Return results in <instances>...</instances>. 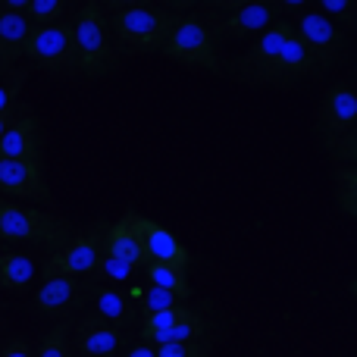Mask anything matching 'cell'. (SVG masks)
<instances>
[{
  "label": "cell",
  "instance_id": "cell-31",
  "mask_svg": "<svg viewBox=\"0 0 357 357\" xmlns=\"http://www.w3.org/2000/svg\"><path fill=\"white\" fill-rule=\"evenodd\" d=\"M0 357H35V348H31L29 339L22 335H13L3 348H0Z\"/></svg>",
  "mask_w": 357,
  "mask_h": 357
},
{
  "label": "cell",
  "instance_id": "cell-33",
  "mask_svg": "<svg viewBox=\"0 0 357 357\" xmlns=\"http://www.w3.org/2000/svg\"><path fill=\"white\" fill-rule=\"evenodd\" d=\"M151 0H98V6L104 13H119V10H132V6H148Z\"/></svg>",
  "mask_w": 357,
  "mask_h": 357
},
{
  "label": "cell",
  "instance_id": "cell-10",
  "mask_svg": "<svg viewBox=\"0 0 357 357\" xmlns=\"http://www.w3.org/2000/svg\"><path fill=\"white\" fill-rule=\"evenodd\" d=\"M129 220H132V226H135L138 238H142V248H144V254H148V264L157 260V264H169V266H178V270H188L191 266V251L169 232L167 226L135 213V210H129Z\"/></svg>",
  "mask_w": 357,
  "mask_h": 357
},
{
  "label": "cell",
  "instance_id": "cell-36",
  "mask_svg": "<svg viewBox=\"0 0 357 357\" xmlns=\"http://www.w3.org/2000/svg\"><path fill=\"white\" fill-rule=\"evenodd\" d=\"M123 357H154V345H148V342H142V345L129 348Z\"/></svg>",
  "mask_w": 357,
  "mask_h": 357
},
{
  "label": "cell",
  "instance_id": "cell-28",
  "mask_svg": "<svg viewBox=\"0 0 357 357\" xmlns=\"http://www.w3.org/2000/svg\"><path fill=\"white\" fill-rule=\"evenodd\" d=\"M176 304H182V301H178L173 291L157 289V285H148V289L142 291L138 310H144V314H154V310H169V307H176Z\"/></svg>",
  "mask_w": 357,
  "mask_h": 357
},
{
  "label": "cell",
  "instance_id": "cell-35",
  "mask_svg": "<svg viewBox=\"0 0 357 357\" xmlns=\"http://www.w3.org/2000/svg\"><path fill=\"white\" fill-rule=\"evenodd\" d=\"M207 6L213 10H238V6H248V3H260V0H204Z\"/></svg>",
  "mask_w": 357,
  "mask_h": 357
},
{
  "label": "cell",
  "instance_id": "cell-9",
  "mask_svg": "<svg viewBox=\"0 0 357 357\" xmlns=\"http://www.w3.org/2000/svg\"><path fill=\"white\" fill-rule=\"evenodd\" d=\"M0 195L35 204L54 201L41 160H13V157H0Z\"/></svg>",
  "mask_w": 357,
  "mask_h": 357
},
{
  "label": "cell",
  "instance_id": "cell-7",
  "mask_svg": "<svg viewBox=\"0 0 357 357\" xmlns=\"http://www.w3.org/2000/svg\"><path fill=\"white\" fill-rule=\"evenodd\" d=\"M291 22H282V19H273L264 31L257 35V41L248 47V54H241L235 60V75L248 85H260L266 75V69L273 66V60L279 56V50L285 47V41L291 38Z\"/></svg>",
  "mask_w": 357,
  "mask_h": 357
},
{
  "label": "cell",
  "instance_id": "cell-2",
  "mask_svg": "<svg viewBox=\"0 0 357 357\" xmlns=\"http://www.w3.org/2000/svg\"><path fill=\"white\" fill-rule=\"evenodd\" d=\"M176 22H178V13L154 10V6H132V10H119L107 16L113 41L123 50H129V54L160 50Z\"/></svg>",
  "mask_w": 357,
  "mask_h": 357
},
{
  "label": "cell",
  "instance_id": "cell-6",
  "mask_svg": "<svg viewBox=\"0 0 357 357\" xmlns=\"http://www.w3.org/2000/svg\"><path fill=\"white\" fill-rule=\"evenodd\" d=\"M291 29L317 60V69H329L345 56V31L323 13H295Z\"/></svg>",
  "mask_w": 357,
  "mask_h": 357
},
{
  "label": "cell",
  "instance_id": "cell-8",
  "mask_svg": "<svg viewBox=\"0 0 357 357\" xmlns=\"http://www.w3.org/2000/svg\"><path fill=\"white\" fill-rule=\"evenodd\" d=\"M98 260H100V232H85V235H75V238L63 241L47 260H44V279H54V276H91L98 270Z\"/></svg>",
  "mask_w": 357,
  "mask_h": 357
},
{
  "label": "cell",
  "instance_id": "cell-17",
  "mask_svg": "<svg viewBox=\"0 0 357 357\" xmlns=\"http://www.w3.org/2000/svg\"><path fill=\"white\" fill-rule=\"evenodd\" d=\"M44 154V129L35 113L19 116L10 129L0 135V157L13 160H41Z\"/></svg>",
  "mask_w": 357,
  "mask_h": 357
},
{
  "label": "cell",
  "instance_id": "cell-4",
  "mask_svg": "<svg viewBox=\"0 0 357 357\" xmlns=\"http://www.w3.org/2000/svg\"><path fill=\"white\" fill-rule=\"evenodd\" d=\"M22 56L31 60L38 69L56 79H73L75 69V47H73V22H50V25H31L29 38L22 44Z\"/></svg>",
  "mask_w": 357,
  "mask_h": 357
},
{
  "label": "cell",
  "instance_id": "cell-29",
  "mask_svg": "<svg viewBox=\"0 0 357 357\" xmlns=\"http://www.w3.org/2000/svg\"><path fill=\"white\" fill-rule=\"evenodd\" d=\"M207 342H163L154 345V357H207Z\"/></svg>",
  "mask_w": 357,
  "mask_h": 357
},
{
  "label": "cell",
  "instance_id": "cell-15",
  "mask_svg": "<svg viewBox=\"0 0 357 357\" xmlns=\"http://www.w3.org/2000/svg\"><path fill=\"white\" fill-rule=\"evenodd\" d=\"M100 254L119 260V264L132 266V270H142L148 266V254L142 248V238H138L135 226H132L129 213L119 216L110 226H100Z\"/></svg>",
  "mask_w": 357,
  "mask_h": 357
},
{
  "label": "cell",
  "instance_id": "cell-30",
  "mask_svg": "<svg viewBox=\"0 0 357 357\" xmlns=\"http://www.w3.org/2000/svg\"><path fill=\"white\" fill-rule=\"evenodd\" d=\"M98 276H104V279H110V282H129L132 276H135V270L132 266H126V264H119V260H113V257H107V254H100V260H98Z\"/></svg>",
  "mask_w": 357,
  "mask_h": 357
},
{
  "label": "cell",
  "instance_id": "cell-32",
  "mask_svg": "<svg viewBox=\"0 0 357 357\" xmlns=\"http://www.w3.org/2000/svg\"><path fill=\"white\" fill-rule=\"evenodd\" d=\"M25 113H31V107L29 104H19V100H16V104H10L6 110H0V135H3V132L10 129L19 116H25Z\"/></svg>",
  "mask_w": 357,
  "mask_h": 357
},
{
  "label": "cell",
  "instance_id": "cell-26",
  "mask_svg": "<svg viewBox=\"0 0 357 357\" xmlns=\"http://www.w3.org/2000/svg\"><path fill=\"white\" fill-rule=\"evenodd\" d=\"M320 142H323V151H326L335 163L357 160V129L345 132V135H326V138H320Z\"/></svg>",
  "mask_w": 357,
  "mask_h": 357
},
{
  "label": "cell",
  "instance_id": "cell-12",
  "mask_svg": "<svg viewBox=\"0 0 357 357\" xmlns=\"http://www.w3.org/2000/svg\"><path fill=\"white\" fill-rule=\"evenodd\" d=\"M357 126V91L351 82H339V85L326 88L320 107H317V132L320 138L326 135H345L354 132Z\"/></svg>",
  "mask_w": 357,
  "mask_h": 357
},
{
  "label": "cell",
  "instance_id": "cell-34",
  "mask_svg": "<svg viewBox=\"0 0 357 357\" xmlns=\"http://www.w3.org/2000/svg\"><path fill=\"white\" fill-rule=\"evenodd\" d=\"M19 88H22V85H19V82H13V85H0V110H6V107H10V104H16V98H19Z\"/></svg>",
  "mask_w": 357,
  "mask_h": 357
},
{
  "label": "cell",
  "instance_id": "cell-39",
  "mask_svg": "<svg viewBox=\"0 0 357 357\" xmlns=\"http://www.w3.org/2000/svg\"><path fill=\"white\" fill-rule=\"evenodd\" d=\"M163 6H169L173 13H178V10H188V6H195L197 0H160Z\"/></svg>",
  "mask_w": 357,
  "mask_h": 357
},
{
  "label": "cell",
  "instance_id": "cell-27",
  "mask_svg": "<svg viewBox=\"0 0 357 357\" xmlns=\"http://www.w3.org/2000/svg\"><path fill=\"white\" fill-rule=\"evenodd\" d=\"M35 357H69V323H56L54 329H47Z\"/></svg>",
  "mask_w": 357,
  "mask_h": 357
},
{
  "label": "cell",
  "instance_id": "cell-38",
  "mask_svg": "<svg viewBox=\"0 0 357 357\" xmlns=\"http://www.w3.org/2000/svg\"><path fill=\"white\" fill-rule=\"evenodd\" d=\"M29 0H0V10H13V13H25Z\"/></svg>",
  "mask_w": 357,
  "mask_h": 357
},
{
  "label": "cell",
  "instance_id": "cell-37",
  "mask_svg": "<svg viewBox=\"0 0 357 357\" xmlns=\"http://www.w3.org/2000/svg\"><path fill=\"white\" fill-rule=\"evenodd\" d=\"M273 6H285V10H301V6L314 3V0H270Z\"/></svg>",
  "mask_w": 357,
  "mask_h": 357
},
{
  "label": "cell",
  "instance_id": "cell-20",
  "mask_svg": "<svg viewBox=\"0 0 357 357\" xmlns=\"http://www.w3.org/2000/svg\"><path fill=\"white\" fill-rule=\"evenodd\" d=\"M35 276V260L25 257L19 251L0 254V289L6 291H22Z\"/></svg>",
  "mask_w": 357,
  "mask_h": 357
},
{
  "label": "cell",
  "instance_id": "cell-24",
  "mask_svg": "<svg viewBox=\"0 0 357 357\" xmlns=\"http://www.w3.org/2000/svg\"><path fill=\"white\" fill-rule=\"evenodd\" d=\"M320 13L326 19H333L342 31H354L357 29V0H317Z\"/></svg>",
  "mask_w": 357,
  "mask_h": 357
},
{
  "label": "cell",
  "instance_id": "cell-18",
  "mask_svg": "<svg viewBox=\"0 0 357 357\" xmlns=\"http://www.w3.org/2000/svg\"><path fill=\"white\" fill-rule=\"evenodd\" d=\"M88 301H94V317H100V320L113 323V326L126 329L132 326V320H135V304L126 298L123 289H110V285H94L91 282V298Z\"/></svg>",
  "mask_w": 357,
  "mask_h": 357
},
{
  "label": "cell",
  "instance_id": "cell-11",
  "mask_svg": "<svg viewBox=\"0 0 357 357\" xmlns=\"http://www.w3.org/2000/svg\"><path fill=\"white\" fill-rule=\"evenodd\" d=\"M91 298V282H82L75 276L44 279L35 291V310L44 317H69L82 310Z\"/></svg>",
  "mask_w": 357,
  "mask_h": 357
},
{
  "label": "cell",
  "instance_id": "cell-13",
  "mask_svg": "<svg viewBox=\"0 0 357 357\" xmlns=\"http://www.w3.org/2000/svg\"><path fill=\"white\" fill-rule=\"evenodd\" d=\"M276 6L270 0H260V3H248L238 6V10H229L222 19H216L210 29V38L213 41H245L251 35H260L266 25L276 19Z\"/></svg>",
  "mask_w": 357,
  "mask_h": 357
},
{
  "label": "cell",
  "instance_id": "cell-23",
  "mask_svg": "<svg viewBox=\"0 0 357 357\" xmlns=\"http://www.w3.org/2000/svg\"><path fill=\"white\" fill-rule=\"evenodd\" d=\"M144 273H148V282L157 285V289H167L173 291L178 301H185V298L191 295V285H188V276H185V270H178V266H169V264H157V260H151L148 266H144Z\"/></svg>",
  "mask_w": 357,
  "mask_h": 357
},
{
  "label": "cell",
  "instance_id": "cell-25",
  "mask_svg": "<svg viewBox=\"0 0 357 357\" xmlns=\"http://www.w3.org/2000/svg\"><path fill=\"white\" fill-rule=\"evenodd\" d=\"M69 0H29L25 6V19L31 25H50V22H60L63 13H66Z\"/></svg>",
  "mask_w": 357,
  "mask_h": 357
},
{
  "label": "cell",
  "instance_id": "cell-21",
  "mask_svg": "<svg viewBox=\"0 0 357 357\" xmlns=\"http://www.w3.org/2000/svg\"><path fill=\"white\" fill-rule=\"evenodd\" d=\"M333 178H335V207L342 210V216L354 220L357 216V167L354 163H335Z\"/></svg>",
  "mask_w": 357,
  "mask_h": 357
},
{
  "label": "cell",
  "instance_id": "cell-14",
  "mask_svg": "<svg viewBox=\"0 0 357 357\" xmlns=\"http://www.w3.org/2000/svg\"><path fill=\"white\" fill-rule=\"evenodd\" d=\"M314 73H320V69H317V60L310 56V50L304 47L301 38L291 31V38L285 41V47L279 50V56L273 60V66L266 69V75H264L260 85L289 88V85H295V82L307 79V75H314Z\"/></svg>",
  "mask_w": 357,
  "mask_h": 357
},
{
  "label": "cell",
  "instance_id": "cell-16",
  "mask_svg": "<svg viewBox=\"0 0 357 357\" xmlns=\"http://www.w3.org/2000/svg\"><path fill=\"white\" fill-rule=\"evenodd\" d=\"M75 348L85 357H116L126 345V329L113 326V323L100 320V317L88 314L75 326Z\"/></svg>",
  "mask_w": 357,
  "mask_h": 357
},
{
  "label": "cell",
  "instance_id": "cell-40",
  "mask_svg": "<svg viewBox=\"0 0 357 357\" xmlns=\"http://www.w3.org/2000/svg\"><path fill=\"white\" fill-rule=\"evenodd\" d=\"M3 69H6V66H3V63H0V73H3Z\"/></svg>",
  "mask_w": 357,
  "mask_h": 357
},
{
  "label": "cell",
  "instance_id": "cell-5",
  "mask_svg": "<svg viewBox=\"0 0 357 357\" xmlns=\"http://www.w3.org/2000/svg\"><path fill=\"white\" fill-rule=\"evenodd\" d=\"M163 56L173 63L191 69H204V73H222V60L216 41L210 38V29L195 16H178L169 38L163 41Z\"/></svg>",
  "mask_w": 357,
  "mask_h": 357
},
{
  "label": "cell",
  "instance_id": "cell-22",
  "mask_svg": "<svg viewBox=\"0 0 357 357\" xmlns=\"http://www.w3.org/2000/svg\"><path fill=\"white\" fill-rule=\"evenodd\" d=\"M204 335H207V320H204V314L195 307H188V304H182L176 314V323L169 326V333L163 342H204Z\"/></svg>",
  "mask_w": 357,
  "mask_h": 357
},
{
  "label": "cell",
  "instance_id": "cell-1",
  "mask_svg": "<svg viewBox=\"0 0 357 357\" xmlns=\"http://www.w3.org/2000/svg\"><path fill=\"white\" fill-rule=\"evenodd\" d=\"M73 47H75V69L79 75L100 79L116 69V47L107 25V13L98 6V0H88L73 22Z\"/></svg>",
  "mask_w": 357,
  "mask_h": 357
},
{
  "label": "cell",
  "instance_id": "cell-19",
  "mask_svg": "<svg viewBox=\"0 0 357 357\" xmlns=\"http://www.w3.org/2000/svg\"><path fill=\"white\" fill-rule=\"evenodd\" d=\"M31 31V22L25 19V13L0 10V63L10 66L22 56V44Z\"/></svg>",
  "mask_w": 357,
  "mask_h": 357
},
{
  "label": "cell",
  "instance_id": "cell-3",
  "mask_svg": "<svg viewBox=\"0 0 357 357\" xmlns=\"http://www.w3.org/2000/svg\"><path fill=\"white\" fill-rule=\"evenodd\" d=\"M73 235V226L54 213L25 207L19 201L0 197V241H25V245H63Z\"/></svg>",
  "mask_w": 357,
  "mask_h": 357
}]
</instances>
